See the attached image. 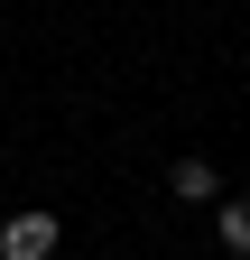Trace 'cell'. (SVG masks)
I'll list each match as a JSON object with an SVG mask.
<instances>
[{
  "label": "cell",
  "mask_w": 250,
  "mask_h": 260,
  "mask_svg": "<svg viewBox=\"0 0 250 260\" xmlns=\"http://www.w3.org/2000/svg\"><path fill=\"white\" fill-rule=\"evenodd\" d=\"M56 251V214H10L0 223V260H47Z\"/></svg>",
  "instance_id": "1"
},
{
  "label": "cell",
  "mask_w": 250,
  "mask_h": 260,
  "mask_svg": "<svg viewBox=\"0 0 250 260\" xmlns=\"http://www.w3.org/2000/svg\"><path fill=\"white\" fill-rule=\"evenodd\" d=\"M223 251H250V205H223Z\"/></svg>",
  "instance_id": "3"
},
{
  "label": "cell",
  "mask_w": 250,
  "mask_h": 260,
  "mask_svg": "<svg viewBox=\"0 0 250 260\" xmlns=\"http://www.w3.org/2000/svg\"><path fill=\"white\" fill-rule=\"evenodd\" d=\"M167 186L185 195V205H213V195H223V177H213L204 158H176V177H167Z\"/></svg>",
  "instance_id": "2"
}]
</instances>
